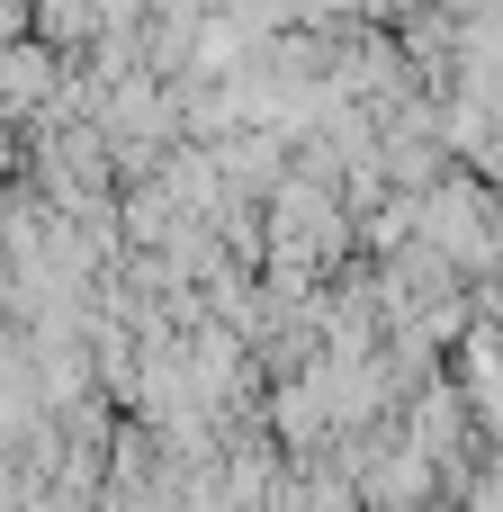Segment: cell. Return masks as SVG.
Here are the masks:
<instances>
[{
    "label": "cell",
    "instance_id": "cell-1",
    "mask_svg": "<svg viewBox=\"0 0 503 512\" xmlns=\"http://www.w3.org/2000/svg\"><path fill=\"white\" fill-rule=\"evenodd\" d=\"M54 90V54L45 45H0V108L18 117V108H36Z\"/></svg>",
    "mask_w": 503,
    "mask_h": 512
}]
</instances>
